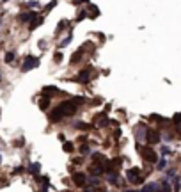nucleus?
<instances>
[{
  "label": "nucleus",
  "mask_w": 181,
  "mask_h": 192,
  "mask_svg": "<svg viewBox=\"0 0 181 192\" xmlns=\"http://www.w3.org/2000/svg\"><path fill=\"white\" fill-rule=\"evenodd\" d=\"M27 169H29V173H32V174H37V173H39V169H41V165L36 162V164H30Z\"/></svg>",
  "instance_id": "ddd939ff"
},
{
  "label": "nucleus",
  "mask_w": 181,
  "mask_h": 192,
  "mask_svg": "<svg viewBox=\"0 0 181 192\" xmlns=\"http://www.w3.org/2000/svg\"><path fill=\"white\" fill-rule=\"evenodd\" d=\"M53 6H57V2H50V4L46 6V11H50V9H53Z\"/></svg>",
  "instance_id": "5701e85b"
},
{
  "label": "nucleus",
  "mask_w": 181,
  "mask_h": 192,
  "mask_svg": "<svg viewBox=\"0 0 181 192\" xmlns=\"http://www.w3.org/2000/svg\"><path fill=\"white\" fill-rule=\"evenodd\" d=\"M138 153H140V156L144 158L146 162H149V164H154V162H158V158H156V151H154V148H147V146H142V148H138Z\"/></svg>",
  "instance_id": "f03ea898"
},
{
  "label": "nucleus",
  "mask_w": 181,
  "mask_h": 192,
  "mask_svg": "<svg viewBox=\"0 0 181 192\" xmlns=\"http://www.w3.org/2000/svg\"><path fill=\"white\" fill-rule=\"evenodd\" d=\"M84 192H94V190H91V189H89V190H84Z\"/></svg>",
  "instance_id": "bb28decb"
},
{
  "label": "nucleus",
  "mask_w": 181,
  "mask_h": 192,
  "mask_svg": "<svg viewBox=\"0 0 181 192\" xmlns=\"http://www.w3.org/2000/svg\"><path fill=\"white\" fill-rule=\"evenodd\" d=\"M126 178H128V181H131V183H140V181H142L140 169H138V167H131V169H128Z\"/></svg>",
  "instance_id": "20e7f679"
},
{
  "label": "nucleus",
  "mask_w": 181,
  "mask_h": 192,
  "mask_svg": "<svg viewBox=\"0 0 181 192\" xmlns=\"http://www.w3.org/2000/svg\"><path fill=\"white\" fill-rule=\"evenodd\" d=\"M37 66H39V59L34 55H27L22 64V71H30L32 68H37Z\"/></svg>",
  "instance_id": "7ed1b4c3"
},
{
  "label": "nucleus",
  "mask_w": 181,
  "mask_h": 192,
  "mask_svg": "<svg viewBox=\"0 0 181 192\" xmlns=\"http://www.w3.org/2000/svg\"><path fill=\"white\" fill-rule=\"evenodd\" d=\"M41 23H43V18H41V16H37V18H36V21H32V23L29 25V28H30V30H34V28H36V27H39Z\"/></svg>",
  "instance_id": "4468645a"
},
{
  "label": "nucleus",
  "mask_w": 181,
  "mask_h": 192,
  "mask_svg": "<svg viewBox=\"0 0 181 192\" xmlns=\"http://www.w3.org/2000/svg\"><path fill=\"white\" fill-rule=\"evenodd\" d=\"M41 94H43V96H48V98H50L51 94H59V89H57V87H51V85H50V87H44Z\"/></svg>",
  "instance_id": "9d476101"
},
{
  "label": "nucleus",
  "mask_w": 181,
  "mask_h": 192,
  "mask_svg": "<svg viewBox=\"0 0 181 192\" xmlns=\"http://www.w3.org/2000/svg\"><path fill=\"white\" fill-rule=\"evenodd\" d=\"M80 82H89V80H91V68H87V70H84V71H80Z\"/></svg>",
  "instance_id": "1a4fd4ad"
},
{
  "label": "nucleus",
  "mask_w": 181,
  "mask_h": 192,
  "mask_svg": "<svg viewBox=\"0 0 181 192\" xmlns=\"http://www.w3.org/2000/svg\"><path fill=\"white\" fill-rule=\"evenodd\" d=\"M160 139H162V135H160L158 132H153V130H149L147 141H149V142H160Z\"/></svg>",
  "instance_id": "9b49d317"
},
{
  "label": "nucleus",
  "mask_w": 181,
  "mask_h": 192,
  "mask_svg": "<svg viewBox=\"0 0 181 192\" xmlns=\"http://www.w3.org/2000/svg\"><path fill=\"white\" fill-rule=\"evenodd\" d=\"M165 167H167V158L158 160V164H156V169H165Z\"/></svg>",
  "instance_id": "f3484780"
},
{
  "label": "nucleus",
  "mask_w": 181,
  "mask_h": 192,
  "mask_svg": "<svg viewBox=\"0 0 181 192\" xmlns=\"http://www.w3.org/2000/svg\"><path fill=\"white\" fill-rule=\"evenodd\" d=\"M53 59H55V61H62V53H60V52H59V53H55V57H53Z\"/></svg>",
  "instance_id": "b1692460"
},
{
  "label": "nucleus",
  "mask_w": 181,
  "mask_h": 192,
  "mask_svg": "<svg viewBox=\"0 0 181 192\" xmlns=\"http://www.w3.org/2000/svg\"><path fill=\"white\" fill-rule=\"evenodd\" d=\"M124 192H135V190H133V189H128V190H124Z\"/></svg>",
  "instance_id": "a878e982"
},
{
  "label": "nucleus",
  "mask_w": 181,
  "mask_h": 192,
  "mask_svg": "<svg viewBox=\"0 0 181 192\" xmlns=\"http://www.w3.org/2000/svg\"><path fill=\"white\" fill-rule=\"evenodd\" d=\"M48 105H50V98H48V96H43V98L39 100V107H41L43 110H46Z\"/></svg>",
  "instance_id": "f8f14e48"
},
{
  "label": "nucleus",
  "mask_w": 181,
  "mask_h": 192,
  "mask_svg": "<svg viewBox=\"0 0 181 192\" xmlns=\"http://www.w3.org/2000/svg\"><path fill=\"white\" fill-rule=\"evenodd\" d=\"M25 6L29 7V9H36V7H37V2H36V0H30V2H27V4H25Z\"/></svg>",
  "instance_id": "aec40b11"
},
{
  "label": "nucleus",
  "mask_w": 181,
  "mask_h": 192,
  "mask_svg": "<svg viewBox=\"0 0 181 192\" xmlns=\"http://www.w3.org/2000/svg\"><path fill=\"white\" fill-rule=\"evenodd\" d=\"M14 57H16V53H14V52H7V53H6V62H7V64H13Z\"/></svg>",
  "instance_id": "2eb2a0df"
},
{
  "label": "nucleus",
  "mask_w": 181,
  "mask_h": 192,
  "mask_svg": "<svg viewBox=\"0 0 181 192\" xmlns=\"http://www.w3.org/2000/svg\"><path fill=\"white\" fill-rule=\"evenodd\" d=\"M171 153H172V149L169 148V146H163V148H162V155H163V156L171 155Z\"/></svg>",
  "instance_id": "a211bd4d"
},
{
  "label": "nucleus",
  "mask_w": 181,
  "mask_h": 192,
  "mask_svg": "<svg viewBox=\"0 0 181 192\" xmlns=\"http://www.w3.org/2000/svg\"><path fill=\"white\" fill-rule=\"evenodd\" d=\"M64 151H73V144H71V142H64Z\"/></svg>",
  "instance_id": "4be33fe9"
},
{
  "label": "nucleus",
  "mask_w": 181,
  "mask_h": 192,
  "mask_svg": "<svg viewBox=\"0 0 181 192\" xmlns=\"http://www.w3.org/2000/svg\"><path fill=\"white\" fill-rule=\"evenodd\" d=\"M0 80H2V77H0Z\"/></svg>",
  "instance_id": "c756f323"
},
{
  "label": "nucleus",
  "mask_w": 181,
  "mask_h": 192,
  "mask_svg": "<svg viewBox=\"0 0 181 192\" xmlns=\"http://www.w3.org/2000/svg\"><path fill=\"white\" fill-rule=\"evenodd\" d=\"M135 132H137V141H138V142H146V141H147V135H149V130L146 128V125H138Z\"/></svg>",
  "instance_id": "39448f33"
},
{
  "label": "nucleus",
  "mask_w": 181,
  "mask_h": 192,
  "mask_svg": "<svg viewBox=\"0 0 181 192\" xmlns=\"http://www.w3.org/2000/svg\"><path fill=\"white\" fill-rule=\"evenodd\" d=\"M4 2H9V0H4Z\"/></svg>",
  "instance_id": "c85d7f7f"
},
{
  "label": "nucleus",
  "mask_w": 181,
  "mask_h": 192,
  "mask_svg": "<svg viewBox=\"0 0 181 192\" xmlns=\"http://www.w3.org/2000/svg\"><path fill=\"white\" fill-rule=\"evenodd\" d=\"M107 180H109V183L117 185V183H119V174H117L116 171H109V176H107Z\"/></svg>",
  "instance_id": "6e6552de"
},
{
  "label": "nucleus",
  "mask_w": 181,
  "mask_h": 192,
  "mask_svg": "<svg viewBox=\"0 0 181 192\" xmlns=\"http://www.w3.org/2000/svg\"><path fill=\"white\" fill-rule=\"evenodd\" d=\"M84 101H85V98H82V96H75V98L68 100V101L59 103V105L50 112V121H51V123H59V121H62L64 117L73 116V114L78 110V107L82 105Z\"/></svg>",
  "instance_id": "f257e3e1"
},
{
  "label": "nucleus",
  "mask_w": 181,
  "mask_h": 192,
  "mask_svg": "<svg viewBox=\"0 0 181 192\" xmlns=\"http://www.w3.org/2000/svg\"><path fill=\"white\" fill-rule=\"evenodd\" d=\"M80 153H82V155H89V153H91V148H89L87 144H82V146H80Z\"/></svg>",
  "instance_id": "dca6fc26"
},
{
  "label": "nucleus",
  "mask_w": 181,
  "mask_h": 192,
  "mask_svg": "<svg viewBox=\"0 0 181 192\" xmlns=\"http://www.w3.org/2000/svg\"><path fill=\"white\" fill-rule=\"evenodd\" d=\"M37 18V14L36 13H32V11H29V13H22L20 16H18V20H20V23H32V20H36Z\"/></svg>",
  "instance_id": "423d86ee"
},
{
  "label": "nucleus",
  "mask_w": 181,
  "mask_h": 192,
  "mask_svg": "<svg viewBox=\"0 0 181 192\" xmlns=\"http://www.w3.org/2000/svg\"><path fill=\"white\" fill-rule=\"evenodd\" d=\"M73 181L78 185V187H85V185L89 183V178H87L85 174L78 173V174H73Z\"/></svg>",
  "instance_id": "0eeeda50"
},
{
  "label": "nucleus",
  "mask_w": 181,
  "mask_h": 192,
  "mask_svg": "<svg viewBox=\"0 0 181 192\" xmlns=\"http://www.w3.org/2000/svg\"><path fill=\"white\" fill-rule=\"evenodd\" d=\"M0 164H2V155H0Z\"/></svg>",
  "instance_id": "cd10ccee"
},
{
  "label": "nucleus",
  "mask_w": 181,
  "mask_h": 192,
  "mask_svg": "<svg viewBox=\"0 0 181 192\" xmlns=\"http://www.w3.org/2000/svg\"><path fill=\"white\" fill-rule=\"evenodd\" d=\"M162 137H163L165 141H171V139H172V135H169V134H167V132H165V134H163V135H162Z\"/></svg>",
  "instance_id": "393cba45"
},
{
  "label": "nucleus",
  "mask_w": 181,
  "mask_h": 192,
  "mask_svg": "<svg viewBox=\"0 0 181 192\" xmlns=\"http://www.w3.org/2000/svg\"><path fill=\"white\" fill-rule=\"evenodd\" d=\"M89 9H91V18H94V16H98V14H100V11H98L94 6H89Z\"/></svg>",
  "instance_id": "6ab92c4d"
},
{
  "label": "nucleus",
  "mask_w": 181,
  "mask_h": 192,
  "mask_svg": "<svg viewBox=\"0 0 181 192\" xmlns=\"http://www.w3.org/2000/svg\"><path fill=\"white\" fill-rule=\"evenodd\" d=\"M69 41H71V36H68V37H66L64 41H62L60 45H59V48H64L66 45H69Z\"/></svg>",
  "instance_id": "412c9836"
}]
</instances>
